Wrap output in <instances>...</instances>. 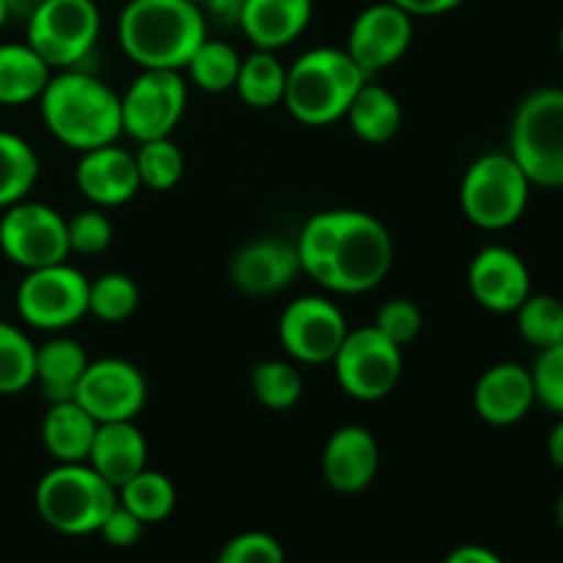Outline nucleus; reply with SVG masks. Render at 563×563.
Masks as SVG:
<instances>
[{
  "label": "nucleus",
  "instance_id": "nucleus-48",
  "mask_svg": "<svg viewBox=\"0 0 563 563\" xmlns=\"http://www.w3.org/2000/svg\"><path fill=\"white\" fill-rule=\"evenodd\" d=\"M559 49H561V55H563V25H561V31H559Z\"/></svg>",
  "mask_w": 563,
  "mask_h": 563
},
{
  "label": "nucleus",
  "instance_id": "nucleus-24",
  "mask_svg": "<svg viewBox=\"0 0 563 563\" xmlns=\"http://www.w3.org/2000/svg\"><path fill=\"white\" fill-rule=\"evenodd\" d=\"M49 77L53 69L31 44H0V104L16 108V104L38 102Z\"/></svg>",
  "mask_w": 563,
  "mask_h": 563
},
{
  "label": "nucleus",
  "instance_id": "nucleus-47",
  "mask_svg": "<svg viewBox=\"0 0 563 563\" xmlns=\"http://www.w3.org/2000/svg\"><path fill=\"white\" fill-rule=\"evenodd\" d=\"M555 520H559V526H561V531H563V493H561L559 504H555Z\"/></svg>",
  "mask_w": 563,
  "mask_h": 563
},
{
  "label": "nucleus",
  "instance_id": "nucleus-6",
  "mask_svg": "<svg viewBox=\"0 0 563 563\" xmlns=\"http://www.w3.org/2000/svg\"><path fill=\"white\" fill-rule=\"evenodd\" d=\"M509 154L533 187H563V88H537L517 104Z\"/></svg>",
  "mask_w": 563,
  "mask_h": 563
},
{
  "label": "nucleus",
  "instance_id": "nucleus-40",
  "mask_svg": "<svg viewBox=\"0 0 563 563\" xmlns=\"http://www.w3.org/2000/svg\"><path fill=\"white\" fill-rule=\"evenodd\" d=\"M97 533L104 539V542L113 544V548H132V544L141 539L143 522L137 520L130 509H124L121 504H115L113 511L104 517V522L99 526Z\"/></svg>",
  "mask_w": 563,
  "mask_h": 563
},
{
  "label": "nucleus",
  "instance_id": "nucleus-39",
  "mask_svg": "<svg viewBox=\"0 0 563 563\" xmlns=\"http://www.w3.org/2000/svg\"><path fill=\"white\" fill-rule=\"evenodd\" d=\"M214 563H286V553L275 537L264 531H245L220 550Z\"/></svg>",
  "mask_w": 563,
  "mask_h": 563
},
{
  "label": "nucleus",
  "instance_id": "nucleus-10",
  "mask_svg": "<svg viewBox=\"0 0 563 563\" xmlns=\"http://www.w3.org/2000/svg\"><path fill=\"white\" fill-rule=\"evenodd\" d=\"M339 388L357 401H379L390 396L401 377V346L385 339L374 324L350 328L333 361Z\"/></svg>",
  "mask_w": 563,
  "mask_h": 563
},
{
  "label": "nucleus",
  "instance_id": "nucleus-28",
  "mask_svg": "<svg viewBox=\"0 0 563 563\" xmlns=\"http://www.w3.org/2000/svg\"><path fill=\"white\" fill-rule=\"evenodd\" d=\"M38 154L25 137L0 130V209L25 201L38 181Z\"/></svg>",
  "mask_w": 563,
  "mask_h": 563
},
{
  "label": "nucleus",
  "instance_id": "nucleus-7",
  "mask_svg": "<svg viewBox=\"0 0 563 563\" xmlns=\"http://www.w3.org/2000/svg\"><path fill=\"white\" fill-rule=\"evenodd\" d=\"M531 190V179L509 152H489L462 176L460 203L473 225L484 231H504L526 214Z\"/></svg>",
  "mask_w": 563,
  "mask_h": 563
},
{
  "label": "nucleus",
  "instance_id": "nucleus-25",
  "mask_svg": "<svg viewBox=\"0 0 563 563\" xmlns=\"http://www.w3.org/2000/svg\"><path fill=\"white\" fill-rule=\"evenodd\" d=\"M344 119L363 143L379 146V143H388L390 137H396V132L401 130V104L394 91H388L379 82L366 80L352 99Z\"/></svg>",
  "mask_w": 563,
  "mask_h": 563
},
{
  "label": "nucleus",
  "instance_id": "nucleus-8",
  "mask_svg": "<svg viewBox=\"0 0 563 563\" xmlns=\"http://www.w3.org/2000/svg\"><path fill=\"white\" fill-rule=\"evenodd\" d=\"M25 42L49 69H75L97 47L102 16L93 0H44L25 20Z\"/></svg>",
  "mask_w": 563,
  "mask_h": 563
},
{
  "label": "nucleus",
  "instance_id": "nucleus-27",
  "mask_svg": "<svg viewBox=\"0 0 563 563\" xmlns=\"http://www.w3.org/2000/svg\"><path fill=\"white\" fill-rule=\"evenodd\" d=\"M234 88L242 102L253 110H269L275 104H284L286 66L280 64L273 49H253L247 58H242Z\"/></svg>",
  "mask_w": 563,
  "mask_h": 563
},
{
  "label": "nucleus",
  "instance_id": "nucleus-46",
  "mask_svg": "<svg viewBox=\"0 0 563 563\" xmlns=\"http://www.w3.org/2000/svg\"><path fill=\"white\" fill-rule=\"evenodd\" d=\"M11 20V14H9V3H5V0H0V27L5 25V22Z\"/></svg>",
  "mask_w": 563,
  "mask_h": 563
},
{
  "label": "nucleus",
  "instance_id": "nucleus-18",
  "mask_svg": "<svg viewBox=\"0 0 563 563\" xmlns=\"http://www.w3.org/2000/svg\"><path fill=\"white\" fill-rule=\"evenodd\" d=\"M300 273L297 247L284 240H253L234 253L229 264L231 284L253 297H269L286 289Z\"/></svg>",
  "mask_w": 563,
  "mask_h": 563
},
{
  "label": "nucleus",
  "instance_id": "nucleus-45",
  "mask_svg": "<svg viewBox=\"0 0 563 563\" xmlns=\"http://www.w3.org/2000/svg\"><path fill=\"white\" fill-rule=\"evenodd\" d=\"M5 3H9V14L14 16V20L25 22L27 16H31L33 11L44 3V0H5Z\"/></svg>",
  "mask_w": 563,
  "mask_h": 563
},
{
  "label": "nucleus",
  "instance_id": "nucleus-29",
  "mask_svg": "<svg viewBox=\"0 0 563 563\" xmlns=\"http://www.w3.org/2000/svg\"><path fill=\"white\" fill-rule=\"evenodd\" d=\"M242 55L236 47L225 38H203L192 58L187 60L185 71L196 88L207 93H223L231 91L240 75Z\"/></svg>",
  "mask_w": 563,
  "mask_h": 563
},
{
  "label": "nucleus",
  "instance_id": "nucleus-43",
  "mask_svg": "<svg viewBox=\"0 0 563 563\" xmlns=\"http://www.w3.org/2000/svg\"><path fill=\"white\" fill-rule=\"evenodd\" d=\"M443 563H504V559L482 544H462V548L451 550Z\"/></svg>",
  "mask_w": 563,
  "mask_h": 563
},
{
  "label": "nucleus",
  "instance_id": "nucleus-16",
  "mask_svg": "<svg viewBox=\"0 0 563 563\" xmlns=\"http://www.w3.org/2000/svg\"><path fill=\"white\" fill-rule=\"evenodd\" d=\"M467 286L473 300L487 311L515 313L531 295V273L511 247L487 245L467 267Z\"/></svg>",
  "mask_w": 563,
  "mask_h": 563
},
{
  "label": "nucleus",
  "instance_id": "nucleus-23",
  "mask_svg": "<svg viewBox=\"0 0 563 563\" xmlns=\"http://www.w3.org/2000/svg\"><path fill=\"white\" fill-rule=\"evenodd\" d=\"M97 429V418L75 399L49 401L42 421V443L55 462H88Z\"/></svg>",
  "mask_w": 563,
  "mask_h": 563
},
{
  "label": "nucleus",
  "instance_id": "nucleus-44",
  "mask_svg": "<svg viewBox=\"0 0 563 563\" xmlns=\"http://www.w3.org/2000/svg\"><path fill=\"white\" fill-rule=\"evenodd\" d=\"M548 456L555 467L563 471V416H559V423H555L548 438Z\"/></svg>",
  "mask_w": 563,
  "mask_h": 563
},
{
  "label": "nucleus",
  "instance_id": "nucleus-34",
  "mask_svg": "<svg viewBox=\"0 0 563 563\" xmlns=\"http://www.w3.org/2000/svg\"><path fill=\"white\" fill-rule=\"evenodd\" d=\"M517 330L537 350H548L563 341V300L553 295H528L515 311Z\"/></svg>",
  "mask_w": 563,
  "mask_h": 563
},
{
  "label": "nucleus",
  "instance_id": "nucleus-20",
  "mask_svg": "<svg viewBox=\"0 0 563 563\" xmlns=\"http://www.w3.org/2000/svg\"><path fill=\"white\" fill-rule=\"evenodd\" d=\"M537 405L531 368L520 363H495L478 377L473 388V407L489 427L520 423Z\"/></svg>",
  "mask_w": 563,
  "mask_h": 563
},
{
  "label": "nucleus",
  "instance_id": "nucleus-19",
  "mask_svg": "<svg viewBox=\"0 0 563 563\" xmlns=\"http://www.w3.org/2000/svg\"><path fill=\"white\" fill-rule=\"evenodd\" d=\"M379 471V445L366 427L346 423L328 438L322 451L324 482L341 495H357Z\"/></svg>",
  "mask_w": 563,
  "mask_h": 563
},
{
  "label": "nucleus",
  "instance_id": "nucleus-15",
  "mask_svg": "<svg viewBox=\"0 0 563 563\" xmlns=\"http://www.w3.org/2000/svg\"><path fill=\"white\" fill-rule=\"evenodd\" d=\"M412 44V16L394 5L390 0H379L363 9L355 16L346 36V53L361 66L363 75L372 80L379 71L390 69L407 55Z\"/></svg>",
  "mask_w": 563,
  "mask_h": 563
},
{
  "label": "nucleus",
  "instance_id": "nucleus-11",
  "mask_svg": "<svg viewBox=\"0 0 563 563\" xmlns=\"http://www.w3.org/2000/svg\"><path fill=\"white\" fill-rule=\"evenodd\" d=\"M187 108V82L176 69H143L121 93V130L146 143L174 135Z\"/></svg>",
  "mask_w": 563,
  "mask_h": 563
},
{
  "label": "nucleus",
  "instance_id": "nucleus-22",
  "mask_svg": "<svg viewBox=\"0 0 563 563\" xmlns=\"http://www.w3.org/2000/svg\"><path fill=\"white\" fill-rule=\"evenodd\" d=\"M88 465L115 489L148 467V443L135 421L99 423Z\"/></svg>",
  "mask_w": 563,
  "mask_h": 563
},
{
  "label": "nucleus",
  "instance_id": "nucleus-2",
  "mask_svg": "<svg viewBox=\"0 0 563 563\" xmlns=\"http://www.w3.org/2000/svg\"><path fill=\"white\" fill-rule=\"evenodd\" d=\"M119 44L141 69L181 71L209 36L201 5L187 0H130L121 9Z\"/></svg>",
  "mask_w": 563,
  "mask_h": 563
},
{
  "label": "nucleus",
  "instance_id": "nucleus-26",
  "mask_svg": "<svg viewBox=\"0 0 563 563\" xmlns=\"http://www.w3.org/2000/svg\"><path fill=\"white\" fill-rule=\"evenodd\" d=\"M88 363L91 357L75 339H49L47 344L36 346V383L49 401L75 399L77 383Z\"/></svg>",
  "mask_w": 563,
  "mask_h": 563
},
{
  "label": "nucleus",
  "instance_id": "nucleus-13",
  "mask_svg": "<svg viewBox=\"0 0 563 563\" xmlns=\"http://www.w3.org/2000/svg\"><path fill=\"white\" fill-rule=\"evenodd\" d=\"M350 333L344 311L328 297L302 295L280 311L278 339L286 355L306 366L330 363Z\"/></svg>",
  "mask_w": 563,
  "mask_h": 563
},
{
  "label": "nucleus",
  "instance_id": "nucleus-33",
  "mask_svg": "<svg viewBox=\"0 0 563 563\" xmlns=\"http://www.w3.org/2000/svg\"><path fill=\"white\" fill-rule=\"evenodd\" d=\"M137 302H141V291L130 275L104 273L88 280V313L99 322H124L135 313Z\"/></svg>",
  "mask_w": 563,
  "mask_h": 563
},
{
  "label": "nucleus",
  "instance_id": "nucleus-3",
  "mask_svg": "<svg viewBox=\"0 0 563 563\" xmlns=\"http://www.w3.org/2000/svg\"><path fill=\"white\" fill-rule=\"evenodd\" d=\"M366 80L346 49L313 47L286 66L284 104L306 126L335 124Z\"/></svg>",
  "mask_w": 563,
  "mask_h": 563
},
{
  "label": "nucleus",
  "instance_id": "nucleus-32",
  "mask_svg": "<svg viewBox=\"0 0 563 563\" xmlns=\"http://www.w3.org/2000/svg\"><path fill=\"white\" fill-rule=\"evenodd\" d=\"M251 390L267 410L284 412L300 401L306 383H302V374L295 363L264 361L253 366Z\"/></svg>",
  "mask_w": 563,
  "mask_h": 563
},
{
  "label": "nucleus",
  "instance_id": "nucleus-36",
  "mask_svg": "<svg viewBox=\"0 0 563 563\" xmlns=\"http://www.w3.org/2000/svg\"><path fill=\"white\" fill-rule=\"evenodd\" d=\"M66 231H69V251L80 256H99L113 242V223L99 207L82 209L66 220Z\"/></svg>",
  "mask_w": 563,
  "mask_h": 563
},
{
  "label": "nucleus",
  "instance_id": "nucleus-12",
  "mask_svg": "<svg viewBox=\"0 0 563 563\" xmlns=\"http://www.w3.org/2000/svg\"><path fill=\"white\" fill-rule=\"evenodd\" d=\"M0 251L11 264L27 269L49 267L69 258L66 218L38 201H20L3 209L0 218Z\"/></svg>",
  "mask_w": 563,
  "mask_h": 563
},
{
  "label": "nucleus",
  "instance_id": "nucleus-30",
  "mask_svg": "<svg viewBox=\"0 0 563 563\" xmlns=\"http://www.w3.org/2000/svg\"><path fill=\"white\" fill-rule=\"evenodd\" d=\"M119 504L130 509L143 526L163 522L176 509V487L165 473L143 467L124 487H119Z\"/></svg>",
  "mask_w": 563,
  "mask_h": 563
},
{
  "label": "nucleus",
  "instance_id": "nucleus-38",
  "mask_svg": "<svg viewBox=\"0 0 563 563\" xmlns=\"http://www.w3.org/2000/svg\"><path fill=\"white\" fill-rule=\"evenodd\" d=\"M374 328H377L385 339L394 341V344L399 346L412 344L423 328L421 308H418L412 300H407V297H394V300L385 302V306L377 311Z\"/></svg>",
  "mask_w": 563,
  "mask_h": 563
},
{
  "label": "nucleus",
  "instance_id": "nucleus-5",
  "mask_svg": "<svg viewBox=\"0 0 563 563\" xmlns=\"http://www.w3.org/2000/svg\"><path fill=\"white\" fill-rule=\"evenodd\" d=\"M394 267V236L383 220L357 209H335V240L324 289L335 295H366Z\"/></svg>",
  "mask_w": 563,
  "mask_h": 563
},
{
  "label": "nucleus",
  "instance_id": "nucleus-49",
  "mask_svg": "<svg viewBox=\"0 0 563 563\" xmlns=\"http://www.w3.org/2000/svg\"><path fill=\"white\" fill-rule=\"evenodd\" d=\"M187 3H196V5H201V3H207V0H187Z\"/></svg>",
  "mask_w": 563,
  "mask_h": 563
},
{
  "label": "nucleus",
  "instance_id": "nucleus-17",
  "mask_svg": "<svg viewBox=\"0 0 563 563\" xmlns=\"http://www.w3.org/2000/svg\"><path fill=\"white\" fill-rule=\"evenodd\" d=\"M75 185L93 207L110 209L132 201L141 190L135 154L108 143V146L88 148L75 165Z\"/></svg>",
  "mask_w": 563,
  "mask_h": 563
},
{
  "label": "nucleus",
  "instance_id": "nucleus-37",
  "mask_svg": "<svg viewBox=\"0 0 563 563\" xmlns=\"http://www.w3.org/2000/svg\"><path fill=\"white\" fill-rule=\"evenodd\" d=\"M537 405L544 410L563 416V341L548 350H539L537 363L531 368Z\"/></svg>",
  "mask_w": 563,
  "mask_h": 563
},
{
  "label": "nucleus",
  "instance_id": "nucleus-9",
  "mask_svg": "<svg viewBox=\"0 0 563 563\" xmlns=\"http://www.w3.org/2000/svg\"><path fill=\"white\" fill-rule=\"evenodd\" d=\"M16 311L22 322L47 333L71 328L88 317V278L66 262L27 269L16 286Z\"/></svg>",
  "mask_w": 563,
  "mask_h": 563
},
{
  "label": "nucleus",
  "instance_id": "nucleus-41",
  "mask_svg": "<svg viewBox=\"0 0 563 563\" xmlns=\"http://www.w3.org/2000/svg\"><path fill=\"white\" fill-rule=\"evenodd\" d=\"M201 11L207 16V25L214 22L223 31H231V27H240L245 0H207V3H201Z\"/></svg>",
  "mask_w": 563,
  "mask_h": 563
},
{
  "label": "nucleus",
  "instance_id": "nucleus-14",
  "mask_svg": "<svg viewBox=\"0 0 563 563\" xmlns=\"http://www.w3.org/2000/svg\"><path fill=\"white\" fill-rule=\"evenodd\" d=\"M148 388L141 368L121 357L88 363L75 390V401L97 418V423L135 421L146 407Z\"/></svg>",
  "mask_w": 563,
  "mask_h": 563
},
{
  "label": "nucleus",
  "instance_id": "nucleus-1",
  "mask_svg": "<svg viewBox=\"0 0 563 563\" xmlns=\"http://www.w3.org/2000/svg\"><path fill=\"white\" fill-rule=\"evenodd\" d=\"M38 110L49 135L80 154L108 146L124 135L119 93L77 66L49 77L47 88L38 97Z\"/></svg>",
  "mask_w": 563,
  "mask_h": 563
},
{
  "label": "nucleus",
  "instance_id": "nucleus-21",
  "mask_svg": "<svg viewBox=\"0 0 563 563\" xmlns=\"http://www.w3.org/2000/svg\"><path fill=\"white\" fill-rule=\"evenodd\" d=\"M313 0H245L240 31L256 49H284L306 33Z\"/></svg>",
  "mask_w": 563,
  "mask_h": 563
},
{
  "label": "nucleus",
  "instance_id": "nucleus-42",
  "mask_svg": "<svg viewBox=\"0 0 563 563\" xmlns=\"http://www.w3.org/2000/svg\"><path fill=\"white\" fill-rule=\"evenodd\" d=\"M390 3L399 5L410 16H438L445 14V11H454L465 0H390Z\"/></svg>",
  "mask_w": 563,
  "mask_h": 563
},
{
  "label": "nucleus",
  "instance_id": "nucleus-4",
  "mask_svg": "<svg viewBox=\"0 0 563 563\" xmlns=\"http://www.w3.org/2000/svg\"><path fill=\"white\" fill-rule=\"evenodd\" d=\"M115 504L119 489L88 462H58L36 484L38 517L66 537L97 533Z\"/></svg>",
  "mask_w": 563,
  "mask_h": 563
},
{
  "label": "nucleus",
  "instance_id": "nucleus-31",
  "mask_svg": "<svg viewBox=\"0 0 563 563\" xmlns=\"http://www.w3.org/2000/svg\"><path fill=\"white\" fill-rule=\"evenodd\" d=\"M36 383V344L16 324L0 322V396H14Z\"/></svg>",
  "mask_w": 563,
  "mask_h": 563
},
{
  "label": "nucleus",
  "instance_id": "nucleus-35",
  "mask_svg": "<svg viewBox=\"0 0 563 563\" xmlns=\"http://www.w3.org/2000/svg\"><path fill=\"white\" fill-rule=\"evenodd\" d=\"M135 165L141 187L165 192L179 185L181 174H185V154L176 146L174 137H157V141L137 143Z\"/></svg>",
  "mask_w": 563,
  "mask_h": 563
}]
</instances>
